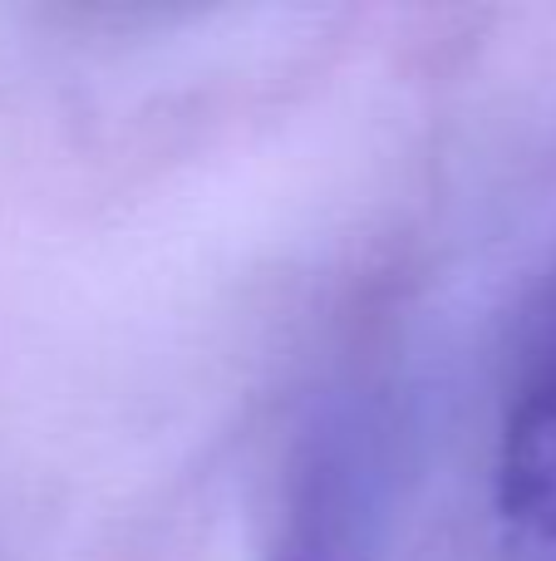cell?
<instances>
[{"label":"cell","mask_w":556,"mask_h":561,"mask_svg":"<svg viewBox=\"0 0 556 561\" xmlns=\"http://www.w3.org/2000/svg\"><path fill=\"white\" fill-rule=\"evenodd\" d=\"M271 561H355V552L331 533V527H305V533L286 537Z\"/></svg>","instance_id":"7a4b0ae2"},{"label":"cell","mask_w":556,"mask_h":561,"mask_svg":"<svg viewBox=\"0 0 556 561\" xmlns=\"http://www.w3.org/2000/svg\"><path fill=\"white\" fill-rule=\"evenodd\" d=\"M498 513L532 542L556 547V365L518 394L498 454Z\"/></svg>","instance_id":"6da1fadb"}]
</instances>
